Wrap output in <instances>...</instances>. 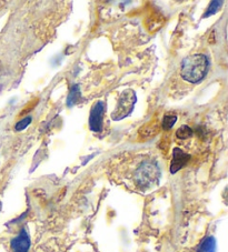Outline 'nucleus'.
I'll return each instance as SVG.
<instances>
[{
  "label": "nucleus",
  "mask_w": 228,
  "mask_h": 252,
  "mask_svg": "<svg viewBox=\"0 0 228 252\" xmlns=\"http://www.w3.org/2000/svg\"><path fill=\"white\" fill-rule=\"evenodd\" d=\"M208 69H210L208 58L202 53H196L187 57L183 61L180 75L188 83L198 84L206 77Z\"/></svg>",
  "instance_id": "f257e3e1"
},
{
  "label": "nucleus",
  "mask_w": 228,
  "mask_h": 252,
  "mask_svg": "<svg viewBox=\"0 0 228 252\" xmlns=\"http://www.w3.org/2000/svg\"><path fill=\"white\" fill-rule=\"evenodd\" d=\"M160 170L158 164L154 160H146L139 166L135 172V182L139 188L147 189L158 184Z\"/></svg>",
  "instance_id": "f03ea898"
},
{
  "label": "nucleus",
  "mask_w": 228,
  "mask_h": 252,
  "mask_svg": "<svg viewBox=\"0 0 228 252\" xmlns=\"http://www.w3.org/2000/svg\"><path fill=\"white\" fill-rule=\"evenodd\" d=\"M136 101L137 97L133 89H126V90H123L121 96H119L116 108L111 112V119L114 121H119V120L128 117V116L131 115V112H133Z\"/></svg>",
  "instance_id": "7ed1b4c3"
},
{
  "label": "nucleus",
  "mask_w": 228,
  "mask_h": 252,
  "mask_svg": "<svg viewBox=\"0 0 228 252\" xmlns=\"http://www.w3.org/2000/svg\"><path fill=\"white\" fill-rule=\"evenodd\" d=\"M106 104L104 101L96 102L91 107L89 115V128L94 133H99L103 129V119L105 115Z\"/></svg>",
  "instance_id": "20e7f679"
},
{
  "label": "nucleus",
  "mask_w": 228,
  "mask_h": 252,
  "mask_svg": "<svg viewBox=\"0 0 228 252\" xmlns=\"http://www.w3.org/2000/svg\"><path fill=\"white\" fill-rule=\"evenodd\" d=\"M191 160V156L185 151L181 150L180 148H175L173 151V159L171 162V172L176 173L179 171L181 168H184L185 166L188 164V161Z\"/></svg>",
  "instance_id": "39448f33"
},
{
  "label": "nucleus",
  "mask_w": 228,
  "mask_h": 252,
  "mask_svg": "<svg viewBox=\"0 0 228 252\" xmlns=\"http://www.w3.org/2000/svg\"><path fill=\"white\" fill-rule=\"evenodd\" d=\"M30 248V238L25 229L19 232V235L11 241L13 252H28Z\"/></svg>",
  "instance_id": "423d86ee"
},
{
  "label": "nucleus",
  "mask_w": 228,
  "mask_h": 252,
  "mask_svg": "<svg viewBox=\"0 0 228 252\" xmlns=\"http://www.w3.org/2000/svg\"><path fill=\"white\" fill-rule=\"evenodd\" d=\"M197 252H216V241L212 236L205 238L197 248Z\"/></svg>",
  "instance_id": "0eeeda50"
},
{
  "label": "nucleus",
  "mask_w": 228,
  "mask_h": 252,
  "mask_svg": "<svg viewBox=\"0 0 228 252\" xmlns=\"http://www.w3.org/2000/svg\"><path fill=\"white\" fill-rule=\"evenodd\" d=\"M82 95H80V89L79 86H72L70 91H69V95H68V98H67V106L68 107H72L73 104H76L77 102H79V99Z\"/></svg>",
  "instance_id": "6e6552de"
},
{
  "label": "nucleus",
  "mask_w": 228,
  "mask_h": 252,
  "mask_svg": "<svg viewBox=\"0 0 228 252\" xmlns=\"http://www.w3.org/2000/svg\"><path fill=\"white\" fill-rule=\"evenodd\" d=\"M176 137L177 139H180V140H186L193 137V129L191 127H188L186 125L179 127L176 131Z\"/></svg>",
  "instance_id": "1a4fd4ad"
},
{
  "label": "nucleus",
  "mask_w": 228,
  "mask_h": 252,
  "mask_svg": "<svg viewBox=\"0 0 228 252\" xmlns=\"http://www.w3.org/2000/svg\"><path fill=\"white\" fill-rule=\"evenodd\" d=\"M177 121V116L176 115H166L163 119V128L164 130H169L175 126Z\"/></svg>",
  "instance_id": "9d476101"
},
{
  "label": "nucleus",
  "mask_w": 228,
  "mask_h": 252,
  "mask_svg": "<svg viewBox=\"0 0 228 252\" xmlns=\"http://www.w3.org/2000/svg\"><path fill=\"white\" fill-rule=\"evenodd\" d=\"M222 3H223V1H211L210 7H208V9L205 11L204 18L212 16V15H215L216 13H217L218 9L220 8V6H222Z\"/></svg>",
  "instance_id": "9b49d317"
},
{
  "label": "nucleus",
  "mask_w": 228,
  "mask_h": 252,
  "mask_svg": "<svg viewBox=\"0 0 228 252\" xmlns=\"http://www.w3.org/2000/svg\"><path fill=\"white\" fill-rule=\"evenodd\" d=\"M30 122H32V117H27L25 119L20 120V121H19V122H17V125L15 126V129H16L17 131L24 130V129H26V128L30 125Z\"/></svg>",
  "instance_id": "f8f14e48"
}]
</instances>
